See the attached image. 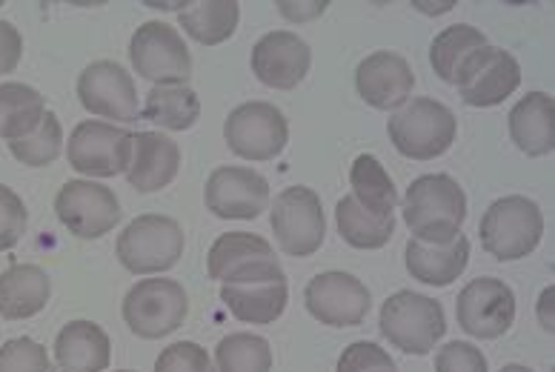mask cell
I'll return each mask as SVG.
<instances>
[{"instance_id":"39","label":"cell","mask_w":555,"mask_h":372,"mask_svg":"<svg viewBox=\"0 0 555 372\" xmlns=\"http://www.w3.org/2000/svg\"><path fill=\"white\" fill-rule=\"evenodd\" d=\"M21 55H24V38L15 29V24L0 21V75L15 72L21 64Z\"/></svg>"},{"instance_id":"16","label":"cell","mask_w":555,"mask_h":372,"mask_svg":"<svg viewBox=\"0 0 555 372\" xmlns=\"http://www.w3.org/2000/svg\"><path fill=\"white\" fill-rule=\"evenodd\" d=\"M204 204L221 221H255L270 206V181L249 167H218L207 178Z\"/></svg>"},{"instance_id":"22","label":"cell","mask_w":555,"mask_h":372,"mask_svg":"<svg viewBox=\"0 0 555 372\" xmlns=\"http://www.w3.org/2000/svg\"><path fill=\"white\" fill-rule=\"evenodd\" d=\"M55 361L61 372H106L112 341L95 321H69L55 338Z\"/></svg>"},{"instance_id":"5","label":"cell","mask_w":555,"mask_h":372,"mask_svg":"<svg viewBox=\"0 0 555 372\" xmlns=\"http://www.w3.org/2000/svg\"><path fill=\"white\" fill-rule=\"evenodd\" d=\"M378 326L384 338L406 356H429L444 338L447 316L436 298L401 290L384 302Z\"/></svg>"},{"instance_id":"45","label":"cell","mask_w":555,"mask_h":372,"mask_svg":"<svg viewBox=\"0 0 555 372\" xmlns=\"http://www.w3.org/2000/svg\"><path fill=\"white\" fill-rule=\"evenodd\" d=\"M0 7H3V3H0Z\"/></svg>"},{"instance_id":"32","label":"cell","mask_w":555,"mask_h":372,"mask_svg":"<svg viewBox=\"0 0 555 372\" xmlns=\"http://www.w3.org/2000/svg\"><path fill=\"white\" fill-rule=\"evenodd\" d=\"M270 341L253 333H232L215 347V372H270Z\"/></svg>"},{"instance_id":"4","label":"cell","mask_w":555,"mask_h":372,"mask_svg":"<svg viewBox=\"0 0 555 372\" xmlns=\"http://www.w3.org/2000/svg\"><path fill=\"white\" fill-rule=\"evenodd\" d=\"M183 238L181 223L169 215H138L118 235L115 253L120 267L132 275H160L181 261Z\"/></svg>"},{"instance_id":"43","label":"cell","mask_w":555,"mask_h":372,"mask_svg":"<svg viewBox=\"0 0 555 372\" xmlns=\"http://www.w3.org/2000/svg\"><path fill=\"white\" fill-rule=\"evenodd\" d=\"M501 372H532V370L524 364H507V367H501Z\"/></svg>"},{"instance_id":"21","label":"cell","mask_w":555,"mask_h":372,"mask_svg":"<svg viewBox=\"0 0 555 372\" xmlns=\"http://www.w3.org/2000/svg\"><path fill=\"white\" fill-rule=\"evenodd\" d=\"M509 138L530 158H544L555 150V101L547 92H527L509 110Z\"/></svg>"},{"instance_id":"6","label":"cell","mask_w":555,"mask_h":372,"mask_svg":"<svg viewBox=\"0 0 555 372\" xmlns=\"http://www.w3.org/2000/svg\"><path fill=\"white\" fill-rule=\"evenodd\" d=\"M190 316V298L172 278H143L124 298V321L138 338L158 341L181 330Z\"/></svg>"},{"instance_id":"15","label":"cell","mask_w":555,"mask_h":372,"mask_svg":"<svg viewBox=\"0 0 555 372\" xmlns=\"http://www.w3.org/2000/svg\"><path fill=\"white\" fill-rule=\"evenodd\" d=\"M304 304L310 316L324 326H358L364 324L373 307V295L361 278L341 270L315 275L304 290Z\"/></svg>"},{"instance_id":"31","label":"cell","mask_w":555,"mask_h":372,"mask_svg":"<svg viewBox=\"0 0 555 372\" xmlns=\"http://www.w3.org/2000/svg\"><path fill=\"white\" fill-rule=\"evenodd\" d=\"M487 47V35L481 29L469 24L447 26L444 33H438L433 47H429V64L436 69V75L444 84H455V72L473 55L476 49Z\"/></svg>"},{"instance_id":"13","label":"cell","mask_w":555,"mask_h":372,"mask_svg":"<svg viewBox=\"0 0 555 372\" xmlns=\"http://www.w3.org/2000/svg\"><path fill=\"white\" fill-rule=\"evenodd\" d=\"M55 213L57 221L83 241H98V238L109 235L124 218L118 195L106 183L83 181V178L66 181L61 187L55 198Z\"/></svg>"},{"instance_id":"44","label":"cell","mask_w":555,"mask_h":372,"mask_svg":"<svg viewBox=\"0 0 555 372\" xmlns=\"http://www.w3.org/2000/svg\"><path fill=\"white\" fill-rule=\"evenodd\" d=\"M118 372H132V370H118Z\"/></svg>"},{"instance_id":"12","label":"cell","mask_w":555,"mask_h":372,"mask_svg":"<svg viewBox=\"0 0 555 372\" xmlns=\"http://www.w3.org/2000/svg\"><path fill=\"white\" fill-rule=\"evenodd\" d=\"M132 136L129 129L106 120H80L66 143V158L75 172L92 178H115L127 172L132 161Z\"/></svg>"},{"instance_id":"19","label":"cell","mask_w":555,"mask_h":372,"mask_svg":"<svg viewBox=\"0 0 555 372\" xmlns=\"http://www.w3.org/2000/svg\"><path fill=\"white\" fill-rule=\"evenodd\" d=\"M415 87V72L404 55L378 49L366 55L356 69V89L373 110L398 112L410 101Z\"/></svg>"},{"instance_id":"42","label":"cell","mask_w":555,"mask_h":372,"mask_svg":"<svg viewBox=\"0 0 555 372\" xmlns=\"http://www.w3.org/2000/svg\"><path fill=\"white\" fill-rule=\"evenodd\" d=\"M418 12H424V15H447V12H452V7H455V0H441V3H424V0H415L413 3Z\"/></svg>"},{"instance_id":"40","label":"cell","mask_w":555,"mask_h":372,"mask_svg":"<svg viewBox=\"0 0 555 372\" xmlns=\"http://www.w3.org/2000/svg\"><path fill=\"white\" fill-rule=\"evenodd\" d=\"M278 12L286 17V21H293V24H307V21H315L326 12V0H310V3H289V0H281L275 3Z\"/></svg>"},{"instance_id":"38","label":"cell","mask_w":555,"mask_h":372,"mask_svg":"<svg viewBox=\"0 0 555 372\" xmlns=\"http://www.w3.org/2000/svg\"><path fill=\"white\" fill-rule=\"evenodd\" d=\"M436 372H490V367L476 344L450 341L436 352Z\"/></svg>"},{"instance_id":"17","label":"cell","mask_w":555,"mask_h":372,"mask_svg":"<svg viewBox=\"0 0 555 372\" xmlns=\"http://www.w3.org/2000/svg\"><path fill=\"white\" fill-rule=\"evenodd\" d=\"M80 106L89 115L109 120L138 118L135 80L118 61H95L78 75Z\"/></svg>"},{"instance_id":"18","label":"cell","mask_w":555,"mask_h":372,"mask_svg":"<svg viewBox=\"0 0 555 372\" xmlns=\"http://www.w3.org/2000/svg\"><path fill=\"white\" fill-rule=\"evenodd\" d=\"M253 75L263 87L289 92L310 75L312 49L295 33H267L253 47Z\"/></svg>"},{"instance_id":"10","label":"cell","mask_w":555,"mask_h":372,"mask_svg":"<svg viewBox=\"0 0 555 372\" xmlns=\"http://www.w3.org/2000/svg\"><path fill=\"white\" fill-rule=\"evenodd\" d=\"M223 141L244 161H272L289 143V124L275 103H241L223 120Z\"/></svg>"},{"instance_id":"29","label":"cell","mask_w":555,"mask_h":372,"mask_svg":"<svg viewBox=\"0 0 555 372\" xmlns=\"http://www.w3.org/2000/svg\"><path fill=\"white\" fill-rule=\"evenodd\" d=\"M241 21V3L235 0H207V3H192L186 12L178 15V24L192 40L201 47H218L235 35Z\"/></svg>"},{"instance_id":"1","label":"cell","mask_w":555,"mask_h":372,"mask_svg":"<svg viewBox=\"0 0 555 372\" xmlns=\"http://www.w3.org/2000/svg\"><path fill=\"white\" fill-rule=\"evenodd\" d=\"M467 221V195L452 175H421L406 187L404 223L421 244L444 246Z\"/></svg>"},{"instance_id":"3","label":"cell","mask_w":555,"mask_h":372,"mask_svg":"<svg viewBox=\"0 0 555 372\" xmlns=\"http://www.w3.org/2000/svg\"><path fill=\"white\" fill-rule=\"evenodd\" d=\"M481 246L495 261H521L535 253L544 238L541 206L527 195H507L492 201L478 223Z\"/></svg>"},{"instance_id":"20","label":"cell","mask_w":555,"mask_h":372,"mask_svg":"<svg viewBox=\"0 0 555 372\" xmlns=\"http://www.w3.org/2000/svg\"><path fill=\"white\" fill-rule=\"evenodd\" d=\"M181 150L164 132H135L132 136V161H129L127 181L132 190L150 195L178 178Z\"/></svg>"},{"instance_id":"9","label":"cell","mask_w":555,"mask_h":372,"mask_svg":"<svg viewBox=\"0 0 555 372\" xmlns=\"http://www.w3.org/2000/svg\"><path fill=\"white\" fill-rule=\"evenodd\" d=\"M207 272L221 284H253V281H286L275 249L267 238L249 232H227L209 246Z\"/></svg>"},{"instance_id":"24","label":"cell","mask_w":555,"mask_h":372,"mask_svg":"<svg viewBox=\"0 0 555 372\" xmlns=\"http://www.w3.org/2000/svg\"><path fill=\"white\" fill-rule=\"evenodd\" d=\"M221 302L241 324L267 326L284 316L289 302L286 281H253V284H221Z\"/></svg>"},{"instance_id":"37","label":"cell","mask_w":555,"mask_h":372,"mask_svg":"<svg viewBox=\"0 0 555 372\" xmlns=\"http://www.w3.org/2000/svg\"><path fill=\"white\" fill-rule=\"evenodd\" d=\"M26 206L15 190L0 183V253H9L26 232Z\"/></svg>"},{"instance_id":"2","label":"cell","mask_w":555,"mask_h":372,"mask_svg":"<svg viewBox=\"0 0 555 372\" xmlns=\"http://www.w3.org/2000/svg\"><path fill=\"white\" fill-rule=\"evenodd\" d=\"M387 136L398 155L410 161H436L450 152L459 136V120L436 98H410L387 124Z\"/></svg>"},{"instance_id":"35","label":"cell","mask_w":555,"mask_h":372,"mask_svg":"<svg viewBox=\"0 0 555 372\" xmlns=\"http://www.w3.org/2000/svg\"><path fill=\"white\" fill-rule=\"evenodd\" d=\"M155 372H215V364L201 344L178 341V344H169L167 349H160Z\"/></svg>"},{"instance_id":"27","label":"cell","mask_w":555,"mask_h":372,"mask_svg":"<svg viewBox=\"0 0 555 372\" xmlns=\"http://www.w3.org/2000/svg\"><path fill=\"white\" fill-rule=\"evenodd\" d=\"M141 118L169 132H186L198 124L201 101L198 92L183 84V87H152L143 98Z\"/></svg>"},{"instance_id":"34","label":"cell","mask_w":555,"mask_h":372,"mask_svg":"<svg viewBox=\"0 0 555 372\" xmlns=\"http://www.w3.org/2000/svg\"><path fill=\"white\" fill-rule=\"evenodd\" d=\"M0 372H55L47 347L35 338H12L0 347Z\"/></svg>"},{"instance_id":"28","label":"cell","mask_w":555,"mask_h":372,"mask_svg":"<svg viewBox=\"0 0 555 372\" xmlns=\"http://www.w3.org/2000/svg\"><path fill=\"white\" fill-rule=\"evenodd\" d=\"M349 187H352V198L358 206H364L366 213L378 215V218H389L396 215L398 206V190L392 178H389L387 167L375 155H358L349 169Z\"/></svg>"},{"instance_id":"36","label":"cell","mask_w":555,"mask_h":372,"mask_svg":"<svg viewBox=\"0 0 555 372\" xmlns=\"http://www.w3.org/2000/svg\"><path fill=\"white\" fill-rule=\"evenodd\" d=\"M335 372H398V367L384 347L373 341H356L341 352Z\"/></svg>"},{"instance_id":"33","label":"cell","mask_w":555,"mask_h":372,"mask_svg":"<svg viewBox=\"0 0 555 372\" xmlns=\"http://www.w3.org/2000/svg\"><path fill=\"white\" fill-rule=\"evenodd\" d=\"M9 152L24 167H49V164H55L61 158V152H64V127H61L55 112L49 110L43 115L40 127L35 129L33 136L9 143Z\"/></svg>"},{"instance_id":"41","label":"cell","mask_w":555,"mask_h":372,"mask_svg":"<svg viewBox=\"0 0 555 372\" xmlns=\"http://www.w3.org/2000/svg\"><path fill=\"white\" fill-rule=\"evenodd\" d=\"M553 302H555V286L550 284V286H544V290H541V295H539V307H535V312H539V321H541V330H544V333H550L553 335Z\"/></svg>"},{"instance_id":"30","label":"cell","mask_w":555,"mask_h":372,"mask_svg":"<svg viewBox=\"0 0 555 372\" xmlns=\"http://www.w3.org/2000/svg\"><path fill=\"white\" fill-rule=\"evenodd\" d=\"M335 223L338 232L352 249H384L396 235V215L378 218L366 213L364 206H358L352 195H344L335 206Z\"/></svg>"},{"instance_id":"25","label":"cell","mask_w":555,"mask_h":372,"mask_svg":"<svg viewBox=\"0 0 555 372\" xmlns=\"http://www.w3.org/2000/svg\"><path fill=\"white\" fill-rule=\"evenodd\" d=\"M52 281L35 264H12L0 272V318L24 321L38 316L49 304Z\"/></svg>"},{"instance_id":"7","label":"cell","mask_w":555,"mask_h":372,"mask_svg":"<svg viewBox=\"0 0 555 372\" xmlns=\"http://www.w3.org/2000/svg\"><path fill=\"white\" fill-rule=\"evenodd\" d=\"M129 61L141 78L155 87H183L192 78L190 47L183 35L164 21H146L129 40Z\"/></svg>"},{"instance_id":"11","label":"cell","mask_w":555,"mask_h":372,"mask_svg":"<svg viewBox=\"0 0 555 372\" xmlns=\"http://www.w3.org/2000/svg\"><path fill=\"white\" fill-rule=\"evenodd\" d=\"M461 101L473 110H490L507 101L521 87V64L513 52L501 47H481L455 72Z\"/></svg>"},{"instance_id":"26","label":"cell","mask_w":555,"mask_h":372,"mask_svg":"<svg viewBox=\"0 0 555 372\" xmlns=\"http://www.w3.org/2000/svg\"><path fill=\"white\" fill-rule=\"evenodd\" d=\"M47 98L29 84H0V138L3 141H21L33 136L47 115Z\"/></svg>"},{"instance_id":"8","label":"cell","mask_w":555,"mask_h":372,"mask_svg":"<svg viewBox=\"0 0 555 372\" xmlns=\"http://www.w3.org/2000/svg\"><path fill=\"white\" fill-rule=\"evenodd\" d=\"M270 223L281 253L310 258L324 246L326 218L318 192L310 187H289L278 192L270 209Z\"/></svg>"},{"instance_id":"23","label":"cell","mask_w":555,"mask_h":372,"mask_svg":"<svg viewBox=\"0 0 555 372\" xmlns=\"http://www.w3.org/2000/svg\"><path fill=\"white\" fill-rule=\"evenodd\" d=\"M406 272L427 286H450L452 281H459L464 275L469 264V241L459 235L455 241L444 246L421 244L415 238H410L404 246Z\"/></svg>"},{"instance_id":"14","label":"cell","mask_w":555,"mask_h":372,"mask_svg":"<svg viewBox=\"0 0 555 372\" xmlns=\"http://www.w3.org/2000/svg\"><path fill=\"white\" fill-rule=\"evenodd\" d=\"M459 326L473 338L495 341L516 324V293L499 278H476L455 302Z\"/></svg>"}]
</instances>
